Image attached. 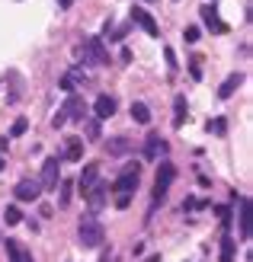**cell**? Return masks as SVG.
Segmentation results:
<instances>
[{
  "instance_id": "30",
  "label": "cell",
  "mask_w": 253,
  "mask_h": 262,
  "mask_svg": "<svg viewBox=\"0 0 253 262\" xmlns=\"http://www.w3.org/2000/svg\"><path fill=\"white\" fill-rule=\"evenodd\" d=\"M128 202H131V195H122V192H119V199H115V208H128Z\"/></svg>"
},
{
  "instance_id": "16",
  "label": "cell",
  "mask_w": 253,
  "mask_h": 262,
  "mask_svg": "<svg viewBox=\"0 0 253 262\" xmlns=\"http://www.w3.org/2000/svg\"><path fill=\"white\" fill-rule=\"evenodd\" d=\"M234 256H237V243H234L231 233H224V237H221V256H218V262H234Z\"/></svg>"
},
{
  "instance_id": "31",
  "label": "cell",
  "mask_w": 253,
  "mask_h": 262,
  "mask_svg": "<svg viewBox=\"0 0 253 262\" xmlns=\"http://www.w3.org/2000/svg\"><path fill=\"white\" fill-rule=\"evenodd\" d=\"M58 7H61V10H71V7H74V0H58Z\"/></svg>"
},
{
  "instance_id": "2",
  "label": "cell",
  "mask_w": 253,
  "mask_h": 262,
  "mask_svg": "<svg viewBox=\"0 0 253 262\" xmlns=\"http://www.w3.org/2000/svg\"><path fill=\"white\" fill-rule=\"evenodd\" d=\"M77 230H81L77 237H81V243L87 246V250H93V246H100V243H103V224H100L96 217H84Z\"/></svg>"
},
{
  "instance_id": "5",
  "label": "cell",
  "mask_w": 253,
  "mask_h": 262,
  "mask_svg": "<svg viewBox=\"0 0 253 262\" xmlns=\"http://www.w3.org/2000/svg\"><path fill=\"white\" fill-rule=\"evenodd\" d=\"M173 179H177V166L164 160L161 166H157V182H154V202H161L164 195H167V189H170V182H173Z\"/></svg>"
},
{
  "instance_id": "9",
  "label": "cell",
  "mask_w": 253,
  "mask_h": 262,
  "mask_svg": "<svg viewBox=\"0 0 253 262\" xmlns=\"http://www.w3.org/2000/svg\"><path fill=\"white\" fill-rule=\"evenodd\" d=\"M237 233H241V240L250 237V202L247 199L237 202Z\"/></svg>"
},
{
  "instance_id": "6",
  "label": "cell",
  "mask_w": 253,
  "mask_h": 262,
  "mask_svg": "<svg viewBox=\"0 0 253 262\" xmlns=\"http://www.w3.org/2000/svg\"><path fill=\"white\" fill-rule=\"evenodd\" d=\"M13 192H16L20 202H35L38 195H42V182H38V179H20Z\"/></svg>"
},
{
  "instance_id": "12",
  "label": "cell",
  "mask_w": 253,
  "mask_h": 262,
  "mask_svg": "<svg viewBox=\"0 0 253 262\" xmlns=\"http://www.w3.org/2000/svg\"><path fill=\"white\" fill-rule=\"evenodd\" d=\"M202 19H205V26H208L211 32H218V35L228 32V26H224V19L215 13V7H202Z\"/></svg>"
},
{
  "instance_id": "34",
  "label": "cell",
  "mask_w": 253,
  "mask_h": 262,
  "mask_svg": "<svg viewBox=\"0 0 253 262\" xmlns=\"http://www.w3.org/2000/svg\"><path fill=\"white\" fill-rule=\"evenodd\" d=\"M29 262H32V259H29Z\"/></svg>"
},
{
  "instance_id": "23",
  "label": "cell",
  "mask_w": 253,
  "mask_h": 262,
  "mask_svg": "<svg viewBox=\"0 0 253 262\" xmlns=\"http://www.w3.org/2000/svg\"><path fill=\"white\" fill-rule=\"evenodd\" d=\"M96 176H100V163H87V166H84V173H81V192H84Z\"/></svg>"
},
{
  "instance_id": "28",
  "label": "cell",
  "mask_w": 253,
  "mask_h": 262,
  "mask_svg": "<svg viewBox=\"0 0 253 262\" xmlns=\"http://www.w3.org/2000/svg\"><path fill=\"white\" fill-rule=\"evenodd\" d=\"M199 35H202V32H199L196 26H192V29H186V32H183V38H186V42H199Z\"/></svg>"
},
{
  "instance_id": "26",
  "label": "cell",
  "mask_w": 253,
  "mask_h": 262,
  "mask_svg": "<svg viewBox=\"0 0 253 262\" xmlns=\"http://www.w3.org/2000/svg\"><path fill=\"white\" fill-rule=\"evenodd\" d=\"M84 128H87V138H90V141H96V138H100V119L84 122Z\"/></svg>"
},
{
  "instance_id": "32",
  "label": "cell",
  "mask_w": 253,
  "mask_h": 262,
  "mask_svg": "<svg viewBox=\"0 0 253 262\" xmlns=\"http://www.w3.org/2000/svg\"><path fill=\"white\" fill-rule=\"evenodd\" d=\"M144 262H161V256H148V259H144Z\"/></svg>"
},
{
  "instance_id": "19",
  "label": "cell",
  "mask_w": 253,
  "mask_h": 262,
  "mask_svg": "<svg viewBox=\"0 0 253 262\" xmlns=\"http://www.w3.org/2000/svg\"><path fill=\"white\" fill-rule=\"evenodd\" d=\"M186 119V96H177L173 99V128H180Z\"/></svg>"
},
{
  "instance_id": "21",
  "label": "cell",
  "mask_w": 253,
  "mask_h": 262,
  "mask_svg": "<svg viewBox=\"0 0 253 262\" xmlns=\"http://www.w3.org/2000/svg\"><path fill=\"white\" fill-rule=\"evenodd\" d=\"M7 253H10V262H29V256L16 240H7Z\"/></svg>"
},
{
  "instance_id": "33",
  "label": "cell",
  "mask_w": 253,
  "mask_h": 262,
  "mask_svg": "<svg viewBox=\"0 0 253 262\" xmlns=\"http://www.w3.org/2000/svg\"><path fill=\"white\" fill-rule=\"evenodd\" d=\"M4 163H7V157H4V154H0V169H4Z\"/></svg>"
},
{
  "instance_id": "17",
  "label": "cell",
  "mask_w": 253,
  "mask_h": 262,
  "mask_svg": "<svg viewBox=\"0 0 253 262\" xmlns=\"http://www.w3.org/2000/svg\"><path fill=\"white\" fill-rule=\"evenodd\" d=\"M128 147H131V144H128L125 138H112V141H106V154H109V157H122V154H128Z\"/></svg>"
},
{
  "instance_id": "14",
  "label": "cell",
  "mask_w": 253,
  "mask_h": 262,
  "mask_svg": "<svg viewBox=\"0 0 253 262\" xmlns=\"http://www.w3.org/2000/svg\"><path fill=\"white\" fill-rule=\"evenodd\" d=\"M241 83H244V74H231L228 80H224V83L218 86V96H221V99L234 96V93H237V86H241Z\"/></svg>"
},
{
  "instance_id": "20",
  "label": "cell",
  "mask_w": 253,
  "mask_h": 262,
  "mask_svg": "<svg viewBox=\"0 0 253 262\" xmlns=\"http://www.w3.org/2000/svg\"><path fill=\"white\" fill-rule=\"evenodd\" d=\"M61 182V192H58V205L68 208L71 205V192H74V179H58Z\"/></svg>"
},
{
  "instance_id": "7",
  "label": "cell",
  "mask_w": 253,
  "mask_h": 262,
  "mask_svg": "<svg viewBox=\"0 0 253 262\" xmlns=\"http://www.w3.org/2000/svg\"><path fill=\"white\" fill-rule=\"evenodd\" d=\"M58 179H61V163H58V157H51V160H45L38 182H42V189H55Z\"/></svg>"
},
{
  "instance_id": "8",
  "label": "cell",
  "mask_w": 253,
  "mask_h": 262,
  "mask_svg": "<svg viewBox=\"0 0 253 262\" xmlns=\"http://www.w3.org/2000/svg\"><path fill=\"white\" fill-rule=\"evenodd\" d=\"M131 23H138L148 35H161V29H157V19H154L144 7H131Z\"/></svg>"
},
{
  "instance_id": "25",
  "label": "cell",
  "mask_w": 253,
  "mask_h": 262,
  "mask_svg": "<svg viewBox=\"0 0 253 262\" xmlns=\"http://www.w3.org/2000/svg\"><path fill=\"white\" fill-rule=\"evenodd\" d=\"M26 128H29V119H16V122H13V128H10V138L26 135Z\"/></svg>"
},
{
  "instance_id": "15",
  "label": "cell",
  "mask_w": 253,
  "mask_h": 262,
  "mask_svg": "<svg viewBox=\"0 0 253 262\" xmlns=\"http://www.w3.org/2000/svg\"><path fill=\"white\" fill-rule=\"evenodd\" d=\"M64 112H68V119L84 122V99H81V96H68V102H64Z\"/></svg>"
},
{
  "instance_id": "27",
  "label": "cell",
  "mask_w": 253,
  "mask_h": 262,
  "mask_svg": "<svg viewBox=\"0 0 253 262\" xmlns=\"http://www.w3.org/2000/svg\"><path fill=\"white\" fill-rule=\"evenodd\" d=\"M4 217H7V224H20V221H23V214H20V208H16V205H10L7 211H4Z\"/></svg>"
},
{
  "instance_id": "10",
  "label": "cell",
  "mask_w": 253,
  "mask_h": 262,
  "mask_svg": "<svg viewBox=\"0 0 253 262\" xmlns=\"http://www.w3.org/2000/svg\"><path fill=\"white\" fill-rule=\"evenodd\" d=\"M161 154H167V141H161V135H148V141H144V160H157Z\"/></svg>"
},
{
  "instance_id": "22",
  "label": "cell",
  "mask_w": 253,
  "mask_h": 262,
  "mask_svg": "<svg viewBox=\"0 0 253 262\" xmlns=\"http://www.w3.org/2000/svg\"><path fill=\"white\" fill-rule=\"evenodd\" d=\"M77 83H84V77H81V71H71V74H64V77H61V83H58V86L64 90V93H71Z\"/></svg>"
},
{
  "instance_id": "4",
  "label": "cell",
  "mask_w": 253,
  "mask_h": 262,
  "mask_svg": "<svg viewBox=\"0 0 253 262\" xmlns=\"http://www.w3.org/2000/svg\"><path fill=\"white\" fill-rule=\"evenodd\" d=\"M138 176H141V166H138V163H128V166L122 169V176L115 179V186H112V189H115V192H122V195H131V192L138 189V182H141Z\"/></svg>"
},
{
  "instance_id": "18",
  "label": "cell",
  "mask_w": 253,
  "mask_h": 262,
  "mask_svg": "<svg viewBox=\"0 0 253 262\" xmlns=\"http://www.w3.org/2000/svg\"><path fill=\"white\" fill-rule=\"evenodd\" d=\"M131 119H135L138 125H148L151 122V109L144 106V102H131Z\"/></svg>"
},
{
  "instance_id": "29",
  "label": "cell",
  "mask_w": 253,
  "mask_h": 262,
  "mask_svg": "<svg viewBox=\"0 0 253 262\" xmlns=\"http://www.w3.org/2000/svg\"><path fill=\"white\" fill-rule=\"evenodd\" d=\"M64 122H68V112H64V109H61V112L55 115V119H51V125H55V128H61Z\"/></svg>"
},
{
  "instance_id": "13",
  "label": "cell",
  "mask_w": 253,
  "mask_h": 262,
  "mask_svg": "<svg viewBox=\"0 0 253 262\" xmlns=\"http://www.w3.org/2000/svg\"><path fill=\"white\" fill-rule=\"evenodd\" d=\"M64 160H84V138H68L64 141Z\"/></svg>"
},
{
  "instance_id": "11",
  "label": "cell",
  "mask_w": 253,
  "mask_h": 262,
  "mask_svg": "<svg viewBox=\"0 0 253 262\" xmlns=\"http://www.w3.org/2000/svg\"><path fill=\"white\" fill-rule=\"evenodd\" d=\"M115 99L109 96V93H103L96 102H93V112H96V119H112V115H115Z\"/></svg>"
},
{
  "instance_id": "3",
  "label": "cell",
  "mask_w": 253,
  "mask_h": 262,
  "mask_svg": "<svg viewBox=\"0 0 253 262\" xmlns=\"http://www.w3.org/2000/svg\"><path fill=\"white\" fill-rule=\"evenodd\" d=\"M106 195H109V186H106V179H100V176L84 189V199L90 205V211H100V208L106 205Z\"/></svg>"
},
{
  "instance_id": "24",
  "label": "cell",
  "mask_w": 253,
  "mask_h": 262,
  "mask_svg": "<svg viewBox=\"0 0 253 262\" xmlns=\"http://www.w3.org/2000/svg\"><path fill=\"white\" fill-rule=\"evenodd\" d=\"M208 131H211V135H224V131H228V119H221V115H218V119H211Z\"/></svg>"
},
{
  "instance_id": "1",
  "label": "cell",
  "mask_w": 253,
  "mask_h": 262,
  "mask_svg": "<svg viewBox=\"0 0 253 262\" xmlns=\"http://www.w3.org/2000/svg\"><path fill=\"white\" fill-rule=\"evenodd\" d=\"M81 55H84V61L87 64H93V68H103L106 61H109V51H106V45H103V38H87L84 42V48H81Z\"/></svg>"
}]
</instances>
